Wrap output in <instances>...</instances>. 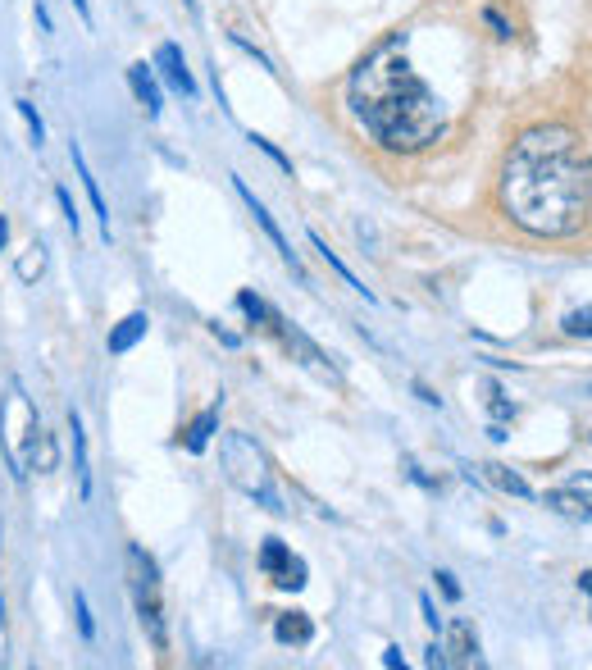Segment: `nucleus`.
<instances>
[{
	"mask_svg": "<svg viewBox=\"0 0 592 670\" xmlns=\"http://www.w3.org/2000/svg\"><path fill=\"white\" fill-rule=\"evenodd\" d=\"M14 274H19V279H23V283H37V279H41V274H46V251H41V247H37V242H32V247H28V251H23V256H19V260H14Z\"/></svg>",
	"mask_w": 592,
	"mask_h": 670,
	"instance_id": "aec40b11",
	"label": "nucleus"
},
{
	"mask_svg": "<svg viewBox=\"0 0 592 670\" xmlns=\"http://www.w3.org/2000/svg\"><path fill=\"white\" fill-rule=\"evenodd\" d=\"M442 652H447V666H479V634L470 620L442 625Z\"/></svg>",
	"mask_w": 592,
	"mask_h": 670,
	"instance_id": "1a4fd4ad",
	"label": "nucleus"
},
{
	"mask_svg": "<svg viewBox=\"0 0 592 670\" xmlns=\"http://www.w3.org/2000/svg\"><path fill=\"white\" fill-rule=\"evenodd\" d=\"M5 242H10V224L0 219V251H5Z\"/></svg>",
	"mask_w": 592,
	"mask_h": 670,
	"instance_id": "c756f323",
	"label": "nucleus"
},
{
	"mask_svg": "<svg viewBox=\"0 0 592 670\" xmlns=\"http://www.w3.org/2000/svg\"><path fill=\"white\" fill-rule=\"evenodd\" d=\"M497 201L529 238H574L592 210V169L579 160L574 128H524L506 151Z\"/></svg>",
	"mask_w": 592,
	"mask_h": 670,
	"instance_id": "f257e3e1",
	"label": "nucleus"
},
{
	"mask_svg": "<svg viewBox=\"0 0 592 670\" xmlns=\"http://www.w3.org/2000/svg\"><path fill=\"white\" fill-rule=\"evenodd\" d=\"M69 160H73V169H78V178H82V187H87V196H92V210H96V219H101V233L110 238V206H105L101 183L92 178V169H87V155H82L78 142H69Z\"/></svg>",
	"mask_w": 592,
	"mask_h": 670,
	"instance_id": "4468645a",
	"label": "nucleus"
},
{
	"mask_svg": "<svg viewBox=\"0 0 592 670\" xmlns=\"http://www.w3.org/2000/svg\"><path fill=\"white\" fill-rule=\"evenodd\" d=\"M146 329H151L146 310H133V315H123V320L110 329V342H105V347H110V356H123V351H133L137 342L146 338Z\"/></svg>",
	"mask_w": 592,
	"mask_h": 670,
	"instance_id": "ddd939ff",
	"label": "nucleus"
},
{
	"mask_svg": "<svg viewBox=\"0 0 592 670\" xmlns=\"http://www.w3.org/2000/svg\"><path fill=\"white\" fill-rule=\"evenodd\" d=\"M274 639H278V643H296V648H306V643L315 639V620H310L306 611H283V616L274 620Z\"/></svg>",
	"mask_w": 592,
	"mask_h": 670,
	"instance_id": "dca6fc26",
	"label": "nucleus"
},
{
	"mask_svg": "<svg viewBox=\"0 0 592 670\" xmlns=\"http://www.w3.org/2000/svg\"><path fill=\"white\" fill-rule=\"evenodd\" d=\"M155 69H160V78L174 92H183V96H196V78H192V69H187V60H183V51H178L174 42H164L160 51H155Z\"/></svg>",
	"mask_w": 592,
	"mask_h": 670,
	"instance_id": "9b49d317",
	"label": "nucleus"
},
{
	"mask_svg": "<svg viewBox=\"0 0 592 670\" xmlns=\"http://www.w3.org/2000/svg\"><path fill=\"white\" fill-rule=\"evenodd\" d=\"M128 87H133V96H137V105H142L151 119H160V110H164V96H160V83H155V69L146 60H137V64H128Z\"/></svg>",
	"mask_w": 592,
	"mask_h": 670,
	"instance_id": "f8f14e48",
	"label": "nucleus"
},
{
	"mask_svg": "<svg viewBox=\"0 0 592 670\" xmlns=\"http://www.w3.org/2000/svg\"><path fill=\"white\" fill-rule=\"evenodd\" d=\"M0 661H5V602H0Z\"/></svg>",
	"mask_w": 592,
	"mask_h": 670,
	"instance_id": "cd10ccee",
	"label": "nucleus"
},
{
	"mask_svg": "<svg viewBox=\"0 0 592 670\" xmlns=\"http://www.w3.org/2000/svg\"><path fill=\"white\" fill-rule=\"evenodd\" d=\"M483 475H488L492 484L501 488V493H511V497H533L529 479H524V475H515L511 465H483Z\"/></svg>",
	"mask_w": 592,
	"mask_h": 670,
	"instance_id": "6ab92c4d",
	"label": "nucleus"
},
{
	"mask_svg": "<svg viewBox=\"0 0 592 670\" xmlns=\"http://www.w3.org/2000/svg\"><path fill=\"white\" fill-rule=\"evenodd\" d=\"M69 429H73V470H78V493L92 497V461H87V433H82V415L69 411Z\"/></svg>",
	"mask_w": 592,
	"mask_h": 670,
	"instance_id": "f3484780",
	"label": "nucleus"
},
{
	"mask_svg": "<svg viewBox=\"0 0 592 670\" xmlns=\"http://www.w3.org/2000/svg\"><path fill=\"white\" fill-rule=\"evenodd\" d=\"M0 456H5L10 475L19 484L32 470L37 475L55 470V443H51V433L41 429L37 406H32V397L23 392L19 379L5 388V402H0Z\"/></svg>",
	"mask_w": 592,
	"mask_h": 670,
	"instance_id": "7ed1b4c3",
	"label": "nucleus"
},
{
	"mask_svg": "<svg viewBox=\"0 0 592 670\" xmlns=\"http://www.w3.org/2000/svg\"><path fill=\"white\" fill-rule=\"evenodd\" d=\"M260 566H265V575L274 579L278 588H306V579H310V570H306V561L296 557L287 543H278V538H265V547H260Z\"/></svg>",
	"mask_w": 592,
	"mask_h": 670,
	"instance_id": "0eeeda50",
	"label": "nucleus"
},
{
	"mask_svg": "<svg viewBox=\"0 0 592 670\" xmlns=\"http://www.w3.org/2000/svg\"><path fill=\"white\" fill-rule=\"evenodd\" d=\"M14 110H19L23 119H28V128H32V146L46 142V124H41V114L32 110V101H14Z\"/></svg>",
	"mask_w": 592,
	"mask_h": 670,
	"instance_id": "4be33fe9",
	"label": "nucleus"
},
{
	"mask_svg": "<svg viewBox=\"0 0 592 670\" xmlns=\"http://www.w3.org/2000/svg\"><path fill=\"white\" fill-rule=\"evenodd\" d=\"M579 584H583V588H588V593H592V570H588V575H579Z\"/></svg>",
	"mask_w": 592,
	"mask_h": 670,
	"instance_id": "7c9ffc66",
	"label": "nucleus"
},
{
	"mask_svg": "<svg viewBox=\"0 0 592 670\" xmlns=\"http://www.w3.org/2000/svg\"><path fill=\"white\" fill-rule=\"evenodd\" d=\"M438 584H442V593H447V598H460V584H456V575H447V570H438Z\"/></svg>",
	"mask_w": 592,
	"mask_h": 670,
	"instance_id": "a878e982",
	"label": "nucleus"
},
{
	"mask_svg": "<svg viewBox=\"0 0 592 670\" xmlns=\"http://www.w3.org/2000/svg\"><path fill=\"white\" fill-rule=\"evenodd\" d=\"M55 201H60V210H64V224H69V228H73V238H78V206H73L69 187H55Z\"/></svg>",
	"mask_w": 592,
	"mask_h": 670,
	"instance_id": "b1692460",
	"label": "nucleus"
},
{
	"mask_svg": "<svg viewBox=\"0 0 592 670\" xmlns=\"http://www.w3.org/2000/svg\"><path fill=\"white\" fill-rule=\"evenodd\" d=\"M561 324H565V333H570V338H592V306L570 310Z\"/></svg>",
	"mask_w": 592,
	"mask_h": 670,
	"instance_id": "412c9836",
	"label": "nucleus"
},
{
	"mask_svg": "<svg viewBox=\"0 0 592 670\" xmlns=\"http://www.w3.org/2000/svg\"><path fill=\"white\" fill-rule=\"evenodd\" d=\"M233 187H237V196H242V206H246V210H251V215H256V224H260V228H265V233H269V242H274V247H278V256H283V265H287V269H292V274H301V256H296V251H292V247H287V238H283V228H278V224H274V215H269V210H265V206H260V201H256V192H251V187H246V183H242V178H233Z\"/></svg>",
	"mask_w": 592,
	"mask_h": 670,
	"instance_id": "9d476101",
	"label": "nucleus"
},
{
	"mask_svg": "<svg viewBox=\"0 0 592 670\" xmlns=\"http://www.w3.org/2000/svg\"><path fill=\"white\" fill-rule=\"evenodd\" d=\"M347 105L360 128L388 151H424L442 137V105L410 69L406 37H388L360 60L347 83Z\"/></svg>",
	"mask_w": 592,
	"mask_h": 670,
	"instance_id": "f03ea898",
	"label": "nucleus"
},
{
	"mask_svg": "<svg viewBox=\"0 0 592 670\" xmlns=\"http://www.w3.org/2000/svg\"><path fill=\"white\" fill-rule=\"evenodd\" d=\"M310 247H315V251H319V260H324V265H328V269H333V274H337V279H342V283H347V288H351V292H360V297H365V301H374V292H369V288H365V283H360V279H356V274H351V269H347V265H342V260H337V251H328V242H324V238H319V233H310Z\"/></svg>",
	"mask_w": 592,
	"mask_h": 670,
	"instance_id": "a211bd4d",
	"label": "nucleus"
},
{
	"mask_svg": "<svg viewBox=\"0 0 592 670\" xmlns=\"http://www.w3.org/2000/svg\"><path fill=\"white\" fill-rule=\"evenodd\" d=\"M219 461H224V475H228V484H233L237 493L251 497V502L265 506V511H274V516H287L283 493H278L274 461H269V452L251 438V433H242V429L224 433V443H219Z\"/></svg>",
	"mask_w": 592,
	"mask_h": 670,
	"instance_id": "20e7f679",
	"label": "nucleus"
},
{
	"mask_svg": "<svg viewBox=\"0 0 592 670\" xmlns=\"http://www.w3.org/2000/svg\"><path fill=\"white\" fill-rule=\"evenodd\" d=\"M73 5H78V14H82V23H92V5H87V0H73Z\"/></svg>",
	"mask_w": 592,
	"mask_h": 670,
	"instance_id": "c85d7f7f",
	"label": "nucleus"
},
{
	"mask_svg": "<svg viewBox=\"0 0 592 670\" xmlns=\"http://www.w3.org/2000/svg\"><path fill=\"white\" fill-rule=\"evenodd\" d=\"M383 666H392V670H397V666H406V657H401V648H388V652H383Z\"/></svg>",
	"mask_w": 592,
	"mask_h": 670,
	"instance_id": "bb28decb",
	"label": "nucleus"
},
{
	"mask_svg": "<svg viewBox=\"0 0 592 670\" xmlns=\"http://www.w3.org/2000/svg\"><path fill=\"white\" fill-rule=\"evenodd\" d=\"M251 142H256V146H260V151H265V155H269V160H274V165H278V169H292V160H287V155H283V151H278V146H274V142H265V137H251Z\"/></svg>",
	"mask_w": 592,
	"mask_h": 670,
	"instance_id": "393cba45",
	"label": "nucleus"
},
{
	"mask_svg": "<svg viewBox=\"0 0 592 670\" xmlns=\"http://www.w3.org/2000/svg\"><path fill=\"white\" fill-rule=\"evenodd\" d=\"M187 5H192V10H196V0H187Z\"/></svg>",
	"mask_w": 592,
	"mask_h": 670,
	"instance_id": "2f4dec72",
	"label": "nucleus"
},
{
	"mask_svg": "<svg viewBox=\"0 0 592 670\" xmlns=\"http://www.w3.org/2000/svg\"><path fill=\"white\" fill-rule=\"evenodd\" d=\"M73 607H78V629H82V639H96V625H92V607H87V593H73Z\"/></svg>",
	"mask_w": 592,
	"mask_h": 670,
	"instance_id": "5701e85b",
	"label": "nucleus"
},
{
	"mask_svg": "<svg viewBox=\"0 0 592 670\" xmlns=\"http://www.w3.org/2000/svg\"><path fill=\"white\" fill-rule=\"evenodd\" d=\"M552 506L556 516H570V520H592V475H574L565 488H552L542 497Z\"/></svg>",
	"mask_w": 592,
	"mask_h": 670,
	"instance_id": "6e6552de",
	"label": "nucleus"
},
{
	"mask_svg": "<svg viewBox=\"0 0 592 670\" xmlns=\"http://www.w3.org/2000/svg\"><path fill=\"white\" fill-rule=\"evenodd\" d=\"M215 429H219V406H210V411H201L183 433H178V443H183L192 456H201L205 447H210V438H215Z\"/></svg>",
	"mask_w": 592,
	"mask_h": 670,
	"instance_id": "2eb2a0df",
	"label": "nucleus"
},
{
	"mask_svg": "<svg viewBox=\"0 0 592 670\" xmlns=\"http://www.w3.org/2000/svg\"><path fill=\"white\" fill-rule=\"evenodd\" d=\"M237 306H242L246 315H251V320H265V324H260V329H269V333H274V338L283 342V351H287V356H292L296 365H306V370L315 374V379L333 383V388H337V383H342V374H337V365H328V356H324V351H319L315 342L306 338V333L296 329L292 320H283V315H278V310L269 306L265 297H256V292H237Z\"/></svg>",
	"mask_w": 592,
	"mask_h": 670,
	"instance_id": "39448f33",
	"label": "nucleus"
},
{
	"mask_svg": "<svg viewBox=\"0 0 592 670\" xmlns=\"http://www.w3.org/2000/svg\"><path fill=\"white\" fill-rule=\"evenodd\" d=\"M128 593H133V607L142 629L151 634L155 652L169 648V625H164V588H160V566L146 552L142 543H128Z\"/></svg>",
	"mask_w": 592,
	"mask_h": 670,
	"instance_id": "423d86ee",
	"label": "nucleus"
}]
</instances>
